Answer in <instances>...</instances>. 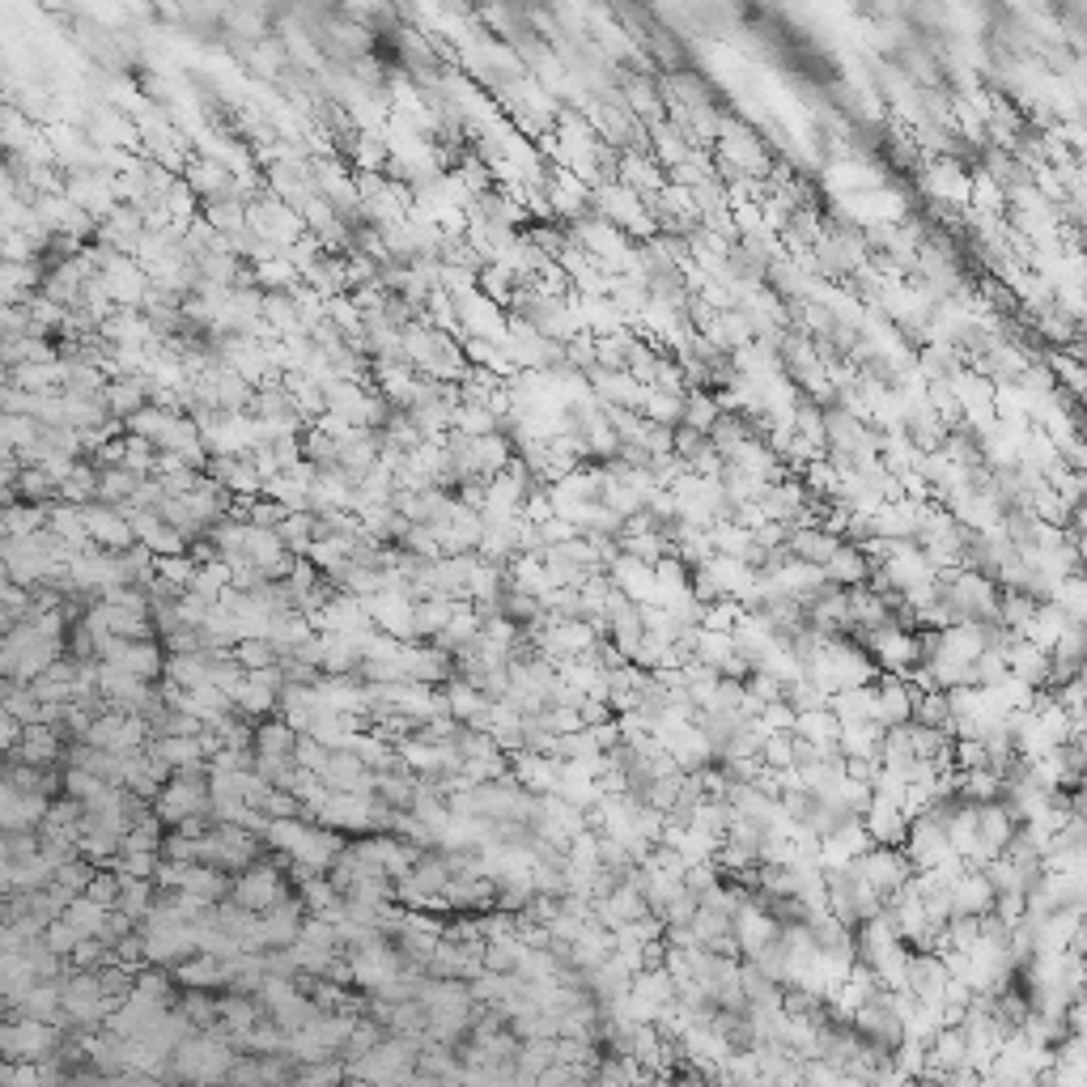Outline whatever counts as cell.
I'll return each instance as SVG.
<instances>
[{
	"label": "cell",
	"instance_id": "obj_25",
	"mask_svg": "<svg viewBox=\"0 0 1087 1087\" xmlns=\"http://www.w3.org/2000/svg\"><path fill=\"white\" fill-rule=\"evenodd\" d=\"M145 404H149L145 400V379H111V383L102 386V408L111 417H119V421H128L136 408Z\"/></svg>",
	"mask_w": 1087,
	"mask_h": 1087
},
{
	"label": "cell",
	"instance_id": "obj_24",
	"mask_svg": "<svg viewBox=\"0 0 1087 1087\" xmlns=\"http://www.w3.org/2000/svg\"><path fill=\"white\" fill-rule=\"evenodd\" d=\"M637 412H642V421H650L658 430H679L684 425V395H667V391L646 386V400Z\"/></svg>",
	"mask_w": 1087,
	"mask_h": 1087
},
{
	"label": "cell",
	"instance_id": "obj_42",
	"mask_svg": "<svg viewBox=\"0 0 1087 1087\" xmlns=\"http://www.w3.org/2000/svg\"><path fill=\"white\" fill-rule=\"evenodd\" d=\"M77 943H81V934L68 927L65 918H51V922L43 927V948L51 951V956H72Z\"/></svg>",
	"mask_w": 1087,
	"mask_h": 1087
},
{
	"label": "cell",
	"instance_id": "obj_41",
	"mask_svg": "<svg viewBox=\"0 0 1087 1087\" xmlns=\"http://www.w3.org/2000/svg\"><path fill=\"white\" fill-rule=\"evenodd\" d=\"M625 98L637 115H646L650 124H663V94L650 86V81H629L625 86Z\"/></svg>",
	"mask_w": 1087,
	"mask_h": 1087
},
{
	"label": "cell",
	"instance_id": "obj_26",
	"mask_svg": "<svg viewBox=\"0 0 1087 1087\" xmlns=\"http://www.w3.org/2000/svg\"><path fill=\"white\" fill-rule=\"evenodd\" d=\"M208 226L217 229V234H226V238H234V234H243L247 229V204L238 200V196H222V200H204V213H200Z\"/></svg>",
	"mask_w": 1087,
	"mask_h": 1087
},
{
	"label": "cell",
	"instance_id": "obj_21",
	"mask_svg": "<svg viewBox=\"0 0 1087 1087\" xmlns=\"http://www.w3.org/2000/svg\"><path fill=\"white\" fill-rule=\"evenodd\" d=\"M838 731H841V723L824 709V705L799 709V714H794V726H791L794 740H803V744H812V747H838Z\"/></svg>",
	"mask_w": 1087,
	"mask_h": 1087
},
{
	"label": "cell",
	"instance_id": "obj_37",
	"mask_svg": "<svg viewBox=\"0 0 1087 1087\" xmlns=\"http://www.w3.org/2000/svg\"><path fill=\"white\" fill-rule=\"evenodd\" d=\"M170 417H179V412H161V408L145 404V408H136L133 417L124 421V430H128V438H145V442H158Z\"/></svg>",
	"mask_w": 1087,
	"mask_h": 1087
},
{
	"label": "cell",
	"instance_id": "obj_13",
	"mask_svg": "<svg viewBox=\"0 0 1087 1087\" xmlns=\"http://www.w3.org/2000/svg\"><path fill=\"white\" fill-rule=\"evenodd\" d=\"M0 1049L13 1058V1062H30L51 1049V1028L43 1019H18L9 1028H0Z\"/></svg>",
	"mask_w": 1087,
	"mask_h": 1087
},
{
	"label": "cell",
	"instance_id": "obj_32",
	"mask_svg": "<svg viewBox=\"0 0 1087 1087\" xmlns=\"http://www.w3.org/2000/svg\"><path fill=\"white\" fill-rule=\"evenodd\" d=\"M451 433H459V438H489V433H498V421H493V412H489V408L454 404Z\"/></svg>",
	"mask_w": 1087,
	"mask_h": 1087
},
{
	"label": "cell",
	"instance_id": "obj_36",
	"mask_svg": "<svg viewBox=\"0 0 1087 1087\" xmlns=\"http://www.w3.org/2000/svg\"><path fill=\"white\" fill-rule=\"evenodd\" d=\"M39 433H43V425H39L35 417H13V412H0V447H9L13 454L26 451V447H30Z\"/></svg>",
	"mask_w": 1087,
	"mask_h": 1087
},
{
	"label": "cell",
	"instance_id": "obj_23",
	"mask_svg": "<svg viewBox=\"0 0 1087 1087\" xmlns=\"http://www.w3.org/2000/svg\"><path fill=\"white\" fill-rule=\"evenodd\" d=\"M47 527V506H30V501H9L0 506V531L4 540H22Z\"/></svg>",
	"mask_w": 1087,
	"mask_h": 1087
},
{
	"label": "cell",
	"instance_id": "obj_6",
	"mask_svg": "<svg viewBox=\"0 0 1087 1087\" xmlns=\"http://www.w3.org/2000/svg\"><path fill=\"white\" fill-rule=\"evenodd\" d=\"M81 522H86V540H90L94 548H102V552H111V557L128 552V548L136 544L133 527H128V519H124L115 506L90 501V506H81Z\"/></svg>",
	"mask_w": 1087,
	"mask_h": 1087
},
{
	"label": "cell",
	"instance_id": "obj_10",
	"mask_svg": "<svg viewBox=\"0 0 1087 1087\" xmlns=\"http://www.w3.org/2000/svg\"><path fill=\"white\" fill-rule=\"evenodd\" d=\"M859 824L866 829L871 845H888V850H897V845L905 841V829H909V820L901 815V807H897L892 799H880V794H871V803H866V812L859 815Z\"/></svg>",
	"mask_w": 1087,
	"mask_h": 1087
},
{
	"label": "cell",
	"instance_id": "obj_15",
	"mask_svg": "<svg viewBox=\"0 0 1087 1087\" xmlns=\"http://www.w3.org/2000/svg\"><path fill=\"white\" fill-rule=\"evenodd\" d=\"M820 574H824V582L829 587H838V590H859L866 578H871V561L862 557V548L859 544H845L841 540L838 544V552L820 566Z\"/></svg>",
	"mask_w": 1087,
	"mask_h": 1087
},
{
	"label": "cell",
	"instance_id": "obj_4",
	"mask_svg": "<svg viewBox=\"0 0 1087 1087\" xmlns=\"http://www.w3.org/2000/svg\"><path fill=\"white\" fill-rule=\"evenodd\" d=\"M875 650V663H880L888 676H909L918 663H922V646H918V634L913 629H901V625H883L875 634H862Z\"/></svg>",
	"mask_w": 1087,
	"mask_h": 1087
},
{
	"label": "cell",
	"instance_id": "obj_35",
	"mask_svg": "<svg viewBox=\"0 0 1087 1087\" xmlns=\"http://www.w3.org/2000/svg\"><path fill=\"white\" fill-rule=\"evenodd\" d=\"M154 909V880H119V905L115 913L124 918H149Z\"/></svg>",
	"mask_w": 1087,
	"mask_h": 1087
},
{
	"label": "cell",
	"instance_id": "obj_14",
	"mask_svg": "<svg viewBox=\"0 0 1087 1087\" xmlns=\"http://www.w3.org/2000/svg\"><path fill=\"white\" fill-rule=\"evenodd\" d=\"M995 913V888L981 871H964L951 888V918H990Z\"/></svg>",
	"mask_w": 1087,
	"mask_h": 1087
},
{
	"label": "cell",
	"instance_id": "obj_22",
	"mask_svg": "<svg viewBox=\"0 0 1087 1087\" xmlns=\"http://www.w3.org/2000/svg\"><path fill=\"white\" fill-rule=\"evenodd\" d=\"M18 756H22V765H30V770H39V765H47V761H56V756H60V735H56V726L51 723L22 726Z\"/></svg>",
	"mask_w": 1087,
	"mask_h": 1087
},
{
	"label": "cell",
	"instance_id": "obj_7",
	"mask_svg": "<svg viewBox=\"0 0 1087 1087\" xmlns=\"http://www.w3.org/2000/svg\"><path fill=\"white\" fill-rule=\"evenodd\" d=\"M65 200L77 204L81 213H90L94 222H107L115 213V187H111V175H102V170H72V175H65Z\"/></svg>",
	"mask_w": 1087,
	"mask_h": 1087
},
{
	"label": "cell",
	"instance_id": "obj_1",
	"mask_svg": "<svg viewBox=\"0 0 1087 1087\" xmlns=\"http://www.w3.org/2000/svg\"><path fill=\"white\" fill-rule=\"evenodd\" d=\"M850 875L859 883H866L875 897H892V892H901L909 880H913V866H909L905 854H897V850H888V845H871L862 859H854L850 866H845Z\"/></svg>",
	"mask_w": 1087,
	"mask_h": 1087
},
{
	"label": "cell",
	"instance_id": "obj_5",
	"mask_svg": "<svg viewBox=\"0 0 1087 1087\" xmlns=\"http://www.w3.org/2000/svg\"><path fill=\"white\" fill-rule=\"evenodd\" d=\"M154 803H158L161 824H175V829H179L183 820L208 815V782H200L196 773H183L179 782L161 786V794L154 799Z\"/></svg>",
	"mask_w": 1087,
	"mask_h": 1087
},
{
	"label": "cell",
	"instance_id": "obj_20",
	"mask_svg": "<svg viewBox=\"0 0 1087 1087\" xmlns=\"http://www.w3.org/2000/svg\"><path fill=\"white\" fill-rule=\"evenodd\" d=\"M838 536H829L824 527H794L786 548H791L794 561H803V566H824L838 552Z\"/></svg>",
	"mask_w": 1087,
	"mask_h": 1087
},
{
	"label": "cell",
	"instance_id": "obj_44",
	"mask_svg": "<svg viewBox=\"0 0 1087 1087\" xmlns=\"http://www.w3.org/2000/svg\"><path fill=\"white\" fill-rule=\"evenodd\" d=\"M672 1087H709V1084H705L702 1070H676V1075H672Z\"/></svg>",
	"mask_w": 1087,
	"mask_h": 1087
},
{
	"label": "cell",
	"instance_id": "obj_30",
	"mask_svg": "<svg viewBox=\"0 0 1087 1087\" xmlns=\"http://www.w3.org/2000/svg\"><path fill=\"white\" fill-rule=\"evenodd\" d=\"M60 501H68V506H90V501H98V468H94L90 459H77V468L60 484Z\"/></svg>",
	"mask_w": 1087,
	"mask_h": 1087
},
{
	"label": "cell",
	"instance_id": "obj_11",
	"mask_svg": "<svg viewBox=\"0 0 1087 1087\" xmlns=\"http://www.w3.org/2000/svg\"><path fill=\"white\" fill-rule=\"evenodd\" d=\"M608 574H611V578H608L611 587L620 590L629 604H637V608H646V604H655V599H658L655 569L642 566V561H634V557H616V561L608 566Z\"/></svg>",
	"mask_w": 1087,
	"mask_h": 1087
},
{
	"label": "cell",
	"instance_id": "obj_16",
	"mask_svg": "<svg viewBox=\"0 0 1087 1087\" xmlns=\"http://www.w3.org/2000/svg\"><path fill=\"white\" fill-rule=\"evenodd\" d=\"M400 672H404L408 684L430 688V684H438V679H447V650L404 642V650H400Z\"/></svg>",
	"mask_w": 1087,
	"mask_h": 1087
},
{
	"label": "cell",
	"instance_id": "obj_18",
	"mask_svg": "<svg viewBox=\"0 0 1087 1087\" xmlns=\"http://www.w3.org/2000/svg\"><path fill=\"white\" fill-rule=\"evenodd\" d=\"M179 1066L187 1079H217L229 1070V1054L217 1041H187L179 1045Z\"/></svg>",
	"mask_w": 1087,
	"mask_h": 1087
},
{
	"label": "cell",
	"instance_id": "obj_39",
	"mask_svg": "<svg viewBox=\"0 0 1087 1087\" xmlns=\"http://www.w3.org/2000/svg\"><path fill=\"white\" fill-rule=\"evenodd\" d=\"M140 548H145L154 561H161V557H183V552H187V540H183L175 527L158 522V527H154V531L140 540Z\"/></svg>",
	"mask_w": 1087,
	"mask_h": 1087
},
{
	"label": "cell",
	"instance_id": "obj_17",
	"mask_svg": "<svg viewBox=\"0 0 1087 1087\" xmlns=\"http://www.w3.org/2000/svg\"><path fill=\"white\" fill-rule=\"evenodd\" d=\"M922 183H927V192L939 204H969V170L956 158L934 161Z\"/></svg>",
	"mask_w": 1087,
	"mask_h": 1087
},
{
	"label": "cell",
	"instance_id": "obj_33",
	"mask_svg": "<svg viewBox=\"0 0 1087 1087\" xmlns=\"http://www.w3.org/2000/svg\"><path fill=\"white\" fill-rule=\"evenodd\" d=\"M451 611H454V599H421V604H412V629H417V637H438L447 629Z\"/></svg>",
	"mask_w": 1087,
	"mask_h": 1087
},
{
	"label": "cell",
	"instance_id": "obj_8",
	"mask_svg": "<svg viewBox=\"0 0 1087 1087\" xmlns=\"http://www.w3.org/2000/svg\"><path fill=\"white\" fill-rule=\"evenodd\" d=\"M905 841H909V866H918V871H934V866H943V862H951L956 854H951L948 845V833H943V824L934 820V815H918V820H909L905 829Z\"/></svg>",
	"mask_w": 1087,
	"mask_h": 1087
},
{
	"label": "cell",
	"instance_id": "obj_12",
	"mask_svg": "<svg viewBox=\"0 0 1087 1087\" xmlns=\"http://www.w3.org/2000/svg\"><path fill=\"white\" fill-rule=\"evenodd\" d=\"M179 179L192 187V196H196V200H222V196H238L234 175H229L226 166H217V161H208V158H192L187 166H183ZM238 200H243V196H238ZM243 204H247V200H243Z\"/></svg>",
	"mask_w": 1087,
	"mask_h": 1087
},
{
	"label": "cell",
	"instance_id": "obj_40",
	"mask_svg": "<svg viewBox=\"0 0 1087 1087\" xmlns=\"http://www.w3.org/2000/svg\"><path fill=\"white\" fill-rule=\"evenodd\" d=\"M124 468L133 476H154V468H158V447L145 442V438H128L124 433Z\"/></svg>",
	"mask_w": 1087,
	"mask_h": 1087
},
{
	"label": "cell",
	"instance_id": "obj_45",
	"mask_svg": "<svg viewBox=\"0 0 1087 1087\" xmlns=\"http://www.w3.org/2000/svg\"><path fill=\"white\" fill-rule=\"evenodd\" d=\"M9 374H13V370H9V365L0 362V386H9Z\"/></svg>",
	"mask_w": 1087,
	"mask_h": 1087
},
{
	"label": "cell",
	"instance_id": "obj_43",
	"mask_svg": "<svg viewBox=\"0 0 1087 1087\" xmlns=\"http://www.w3.org/2000/svg\"><path fill=\"white\" fill-rule=\"evenodd\" d=\"M81 897L102 909H115L119 905V875H115V871H98V875H90V883H86Z\"/></svg>",
	"mask_w": 1087,
	"mask_h": 1087
},
{
	"label": "cell",
	"instance_id": "obj_19",
	"mask_svg": "<svg viewBox=\"0 0 1087 1087\" xmlns=\"http://www.w3.org/2000/svg\"><path fill=\"white\" fill-rule=\"evenodd\" d=\"M1066 629H1070V620L1062 616V608H1054V604H1037V611H1032V620L1024 625L1019 642H1028V646H1037V650H1045V655H1049Z\"/></svg>",
	"mask_w": 1087,
	"mask_h": 1087
},
{
	"label": "cell",
	"instance_id": "obj_31",
	"mask_svg": "<svg viewBox=\"0 0 1087 1087\" xmlns=\"http://www.w3.org/2000/svg\"><path fill=\"white\" fill-rule=\"evenodd\" d=\"M140 480L145 476H133L128 468H107V472H98V501L102 506H128L136 498Z\"/></svg>",
	"mask_w": 1087,
	"mask_h": 1087
},
{
	"label": "cell",
	"instance_id": "obj_3",
	"mask_svg": "<svg viewBox=\"0 0 1087 1087\" xmlns=\"http://www.w3.org/2000/svg\"><path fill=\"white\" fill-rule=\"evenodd\" d=\"M145 735H149L145 718L124 714V709H115V714H98V718L90 723V731H86L90 747H98V752H115V756H133V752H140Z\"/></svg>",
	"mask_w": 1087,
	"mask_h": 1087
},
{
	"label": "cell",
	"instance_id": "obj_29",
	"mask_svg": "<svg viewBox=\"0 0 1087 1087\" xmlns=\"http://www.w3.org/2000/svg\"><path fill=\"white\" fill-rule=\"evenodd\" d=\"M723 417V408H718V400L705 391V386H697V391H684V430L693 433H709L714 430V421Z\"/></svg>",
	"mask_w": 1087,
	"mask_h": 1087
},
{
	"label": "cell",
	"instance_id": "obj_9",
	"mask_svg": "<svg viewBox=\"0 0 1087 1087\" xmlns=\"http://www.w3.org/2000/svg\"><path fill=\"white\" fill-rule=\"evenodd\" d=\"M229 897H234V905L247 909V913H268V909L281 905L285 888H281V875L272 866H247L238 880L229 883Z\"/></svg>",
	"mask_w": 1087,
	"mask_h": 1087
},
{
	"label": "cell",
	"instance_id": "obj_2",
	"mask_svg": "<svg viewBox=\"0 0 1087 1087\" xmlns=\"http://www.w3.org/2000/svg\"><path fill=\"white\" fill-rule=\"evenodd\" d=\"M98 285H102V294L115 302V311H140V302H145V294H149V276H145V268L136 264L133 255H107V264H102V272H98Z\"/></svg>",
	"mask_w": 1087,
	"mask_h": 1087
},
{
	"label": "cell",
	"instance_id": "obj_27",
	"mask_svg": "<svg viewBox=\"0 0 1087 1087\" xmlns=\"http://www.w3.org/2000/svg\"><path fill=\"white\" fill-rule=\"evenodd\" d=\"M276 646H272L268 637H243V642H234L229 646V663L234 667H243L247 676H255V672H268V667H276Z\"/></svg>",
	"mask_w": 1087,
	"mask_h": 1087
},
{
	"label": "cell",
	"instance_id": "obj_38",
	"mask_svg": "<svg viewBox=\"0 0 1087 1087\" xmlns=\"http://www.w3.org/2000/svg\"><path fill=\"white\" fill-rule=\"evenodd\" d=\"M243 56H247V65L255 68L259 77H281V68L290 65V56H285V47L276 43V39H259V43L247 47Z\"/></svg>",
	"mask_w": 1087,
	"mask_h": 1087
},
{
	"label": "cell",
	"instance_id": "obj_28",
	"mask_svg": "<svg viewBox=\"0 0 1087 1087\" xmlns=\"http://www.w3.org/2000/svg\"><path fill=\"white\" fill-rule=\"evenodd\" d=\"M60 918H65L81 939H98L102 927H107V918H111V909L94 905V901H86V897H72V901L60 909Z\"/></svg>",
	"mask_w": 1087,
	"mask_h": 1087
},
{
	"label": "cell",
	"instance_id": "obj_34",
	"mask_svg": "<svg viewBox=\"0 0 1087 1087\" xmlns=\"http://www.w3.org/2000/svg\"><path fill=\"white\" fill-rule=\"evenodd\" d=\"M442 702H447V714H451V718H463V723H476L480 709H484V697L476 693L468 679H451L447 693H442Z\"/></svg>",
	"mask_w": 1087,
	"mask_h": 1087
}]
</instances>
